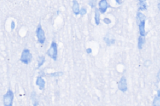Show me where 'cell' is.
Here are the masks:
<instances>
[{
  "mask_svg": "<svg viewBox=\"0 0 160 106\" xmlns=\"http://www.w3.org/2000/svg\"><path fill=\"white\" fill-rule=\"evenodd\" d=\"M137 19V24L139 27V31L140 36L145 37L146 31H145V15L143 14L141 12L138 11L136 14Z\"/></svg>",
  "mask_w": 160,
  "mask_h": 106,
  "instance_id": "6da1fadb",
  "label": "cell"
},
{
  "mask_svg": "<svg viewBox=\"0 0 160 106\" xmlns=\"http://www.w3.org/2000/svg\"><path fill=\"white\" fill-rule=\"evenodd\" d=\"M47 54L54 61H56L58 56V46L56 43L52 42L50 49L48 50Z\"/></svg>",
  "mask_w": 160,
  "mask_h": 106,
  "instance_id": "7a4b0ae2",
  "label": "cell"
},
{
  "mask_svg": "<svg viewBox=\"0 0 160 106\" xmlns=\"http://www.w3.org/2000/svg\"><path fill=\"white\" fill-rule=\"evenodd\" d=\"M14 99V94L12 90L9 89L8 92L5 94L3 97L4 105L5 106H12Z\"/></svg>",
  "mask_w": 160,
  "mask_h": 106,
  "instance_id": "3957f363",
  "label": "cell"
},
{
  "mask_svg": "<svg viewBox=\"0 0 160 106\" xmlns=\"http://www.w3.org/2000/svg\"><path fill=\"white\" fill-rule=\"evenodd\" d=\"M32 59V54H31L29 49H24L21 54L20 61L25 64H28Z\"/></svg>",
  "mask_w": 160,
  "mask_h": 106,
  "instance_id": "277c9868",
  "label": "cell"
},
{
  "mask_svg": "<svg viewBox=\"0 0 160 106\" xmlns=\"http://www.w3.org/2000/svg\"><path fill=\"white\" fill-rule=\"evenodd\" d=\"M118 87L119 90H121L123 92H125L128 90V84L127 78L125 76H122L121 79L118 83Z\"/></svg>",
  "mask_w": 160,
  "mask_h": 106,
  "instance_id": "5b68a950",
  "label": "cell"
},
{
  "mask_svg": "<svg viewBox=\"0 0 160 106\" xmlns=\"http://www.w3.org/2000/svg\"><path fill=\"white\" fill-rule=\"evenodd\" d=\"M36 35H37V37H38V39L39 43H40L41 44H43L46 40L45 34L44 31L43 30L42 27L41 26H40V25L38 26V27L37 28Z\"/></svg>",
  "mask_w": 160,
  "mask_h": 106,
  "instance_id": "8992f818",
  "label": "cell"
},
{
  "mask_svg": "<svg viewBox=\"0 0 160 106\" xmlns=\"http://www.w3.org/2000/svg\"><path fill=\"white\" fill-rule=\"evenodd\" d=\"M98 6H99V11L101 13H104L107 9L110 7V5L106 0H101L98 3Z\"/></svg>",
  "mask_w": 160,
  "mask_h": 106,
  "instance_id": "52a82bcc",
  "label": "cell"
},
{
  "mask_svg": "<svg viewBox=\"0 0 160 106\" xmlns=\"http://www.w3.org/2000/svg\"><path fill=\"white\" fill-rule=\"evenodd\" d=\"M45 84L46 83H45V80L43 79L41 77L39 76L37 78L36 84L39 87V89L40 90H43L45 89Z\"/></svg>",
  "mask_w": 160,
  "mask_h": 106,
  "instance_id": "ba28073f",
  "label": "cell"
},
{
  "mask_svg": "<svg viewBox=\"0 0 160 106\" xmlns=\"http://www.w3.org/2000/svg\"><path fill=\"white\" fill-rule=\"evenodd\" d=\"M73 11L75 15H78L79 14V5L76 0H73Z\"/></svg>",
  "mask_w": 160,
  "mask_h": 106,
  "instance_id": "9c48e42d",
  "label": "cell"
},
{
  "mask_svg": "<svg viewBox=\"0 0 160 106\" xmlns=\"http://www.w3.org/2000/svg\"><path fill=\"white\" fill-rule=\"evenodd\" d=\"M138 5V9L140 11H146L147 9L146 0H139Z\"/></svg>",
  "mask_w": 160,
  "mask_h": 106,
  "instance_id": "30bf717a",
  "label": "cell"
},
{
  "mask_svg": "<svg viewBox=\"0 0 160 106\" xmlns=\"http://www.w3.org/2000/svg\"><path fill=\"white\" fill-rule=\"evenodd\" d=\"M144 43H145V37L141 36H139L138 40V48L140 50L142 49Z\"/></svg>",
  "mask_w": 160,
  "mask_h": 106,
  "instance_id": "8fae6325",
  "label": "cell"
},
{
  "mask_svg": "<svg viewBox=\"0 0 160 106\" xmlns=\"http://www.w3.org/2000/svg\"><path fill=\"white\" fill-rule=\"evenodd\" d=\"M153 106H160V89L158 90L157 96L155 97L153 101Z\"/></svg>",
  "mask_w": 160,
  "mask_h": 106,
  "instance_id": "7c38bea8",
  "label": "cell"
},
{
  "mask_svg": "<svg viewBox=\"0 0 160 106\" xmlns=\"http://www.w3.org/2000/svg\"><path fill=\"white\" fill-rule=\"evenodd\" d=\"M94 21L96 25H99L100 24V12L99 11V9H95Z\"/></svg>",
  "mask_w": 160,
  "mask_h": 106,
  "instance_id": "4fadbf2b",
  "label": "cell"
},
{
  "mask_svg": "<svg viewBox=\"0 0 160 106\" xmlns=\"http://www.w3.org/2000/svg\"><path fill=\"white\" fill-rule=\"evenodd\" d=\"M104 42L106 43L107 46H109L112 44H114L115 43V40L113 38H110V37L108 36V34L104 37Z\"/></svg>",
  "mask_w": 160,
  "mask_h": 106,
  "instance_id": "5bb4252c",
  "label": "cell"
},
{
  "mask_svg": "<svg viewBox=\"0 0 160 106\" xmlns=\"http://www.w3.org/2000/svg\"><path fill=\"white\" fill-rule=\"evenodd\" d=\"M45 62V58L44 56H41V57H40L39 59V61H38V68H39L41 66H42V65L44 64V62Z\"/></svg>",
  "mask_w": 160,
  "mask_h": 106,
  "instance_id": "9a60e30c",
  "label": "cell"
},
{
  "mask_svg": "<svg viewBox=\"0 0 160 106\" xmlns=\"http://www.w3.org/2000/svg\"><path fill=\"white\" fill-rule=\"evenodd\" d=\"M97 0H89V5H90L91 8H94L96 5Z\"/></svg>",
  "mask_w": 160,
  "mask_h": 106,
  "instance_id": "2e32d148",
  "label": "cell"
},
{
  "mask_svg": "<svg viewBox=\"0 0 160 106\" xmlns=\"http://www.w3.org/2000/svg\"><path fill=\"white\" fill-rule=\"evenodd\" d=\"M87 13V9H86V8H82L81 9H80L79 14H81V16H84L85 14H86Z\"/></svg>",
  "mask_w": 160,
  "mask_h": 106,
  "instance_id": "e0dca14e",
  "label": "cell"
},
{
  "mask_svg": "<svg viewBox=\"0 0 160 106\" xmlns=\"http://www.w3.org/2000/svg\"><path fill=\"white\" fill-rule=\"evenodd\" d=\"M103 21L104 22V23H105L106 24H110L111 23V20H110L109 18H105L104 19V20H103Z\"/></svg>",
  "mask_w": 160,
  "mask_h": 106,
  "instance_id": "ac0fdd59",
  "label": "cell"
},
{
  "mask_svg": "<svg viewBox=\"0 0 160 106\" xmlns=\"http://www.w3.org/2000/svg\"><path fill=\"white\" fill-rule=\"evenodd\" d=\"M15 27V23L13 21L11 22V30H13Z\"/></svg>",
  "mask_w": 160,
  "mask_h": 106,
  "instance_id": "d6986e66",
  "label": "cell"
},
{
  "mask_svg": "<svg viewBox=\"0 0 160 106\" xmlns=\"http://www.w3.org/2000/svg\"><path fill=\"white\" fill-rule=\"evenodd\" d=\"M92 52V50L91 48H88L87 49V52L88 53V54H90V53H91Z\"/></svg>",
  "mask_w": 160,
  "mask_h": 106,
  "instance_id": "ffe728a7",
  "label": "cell"
},
{
  "mask_svg": "<svg viewBox=\"0 0 160 106\" xmlns=\"http://www.w3.org/2000/svg\"><path fill=\"white\" fill-rule=\"evenodd\" d=\"M157 77H158V79L160 81V70L159 71V72L158 73V74H157Z\"/></svg>",
  "mask_w": 160,
  "mask_h": 106,
  "instance_id": "44dd1931",
  "label": "cell"
},
{
  "mask_svg": "<svg viewBox=\"0 0 160 106\" xmlns=\"http://www.w3.org/2000/svg\"><path fill=\"white\" fill-rule=\"evenodd\" d=\"M158 9L160 10V0H159L158 1Z\"/></svg>",
  "mask_w": 160,
  "mask_h": 106,
  "instance_id": "7402d4cb",
  "label": "cell"
},
{
  "mask_svg": "<svg viewBox=\"0 0 160 106\" xmlns=\"http://www.w3.org/2000/svg\"><path fill=\"white\" fill-rule=\"evenodd\" d=\"M116 2L118 3V4H121V0H116Z\"/></svg>",
  "mask_w": 160,
  "mask_h": 106,
  "instance_id": "603a6c76",
  "label": "cell"
}]
</instances>
